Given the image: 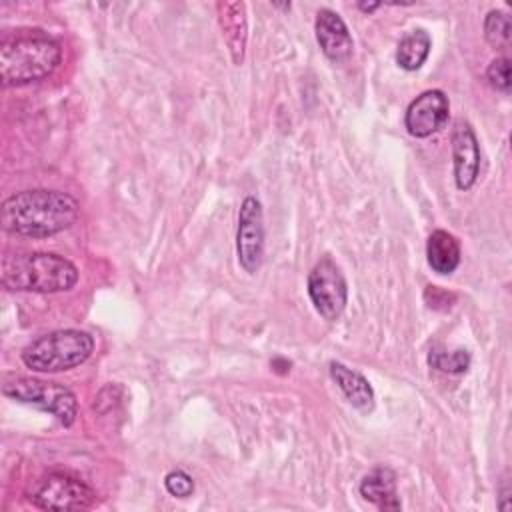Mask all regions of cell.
<instances>
[{"instance_id": "obj_14", "label": "cell", "mask_w": 512, "mask_h": 512, "mask_svg": "<svg viewBox=\"0 0 512 512\" xmlns=\"http://www.w3.org/2000/svg\"><path fill=\"white\" fill-rule=\"evenodd\" d=\"M360 496L372 504H376L380 510H400V498L396 494V472L386 466L372 468L362 480H360Z\"/></svg>"}, {"instance_id": "obj_15", "label": "cell", "mask_w": 512, "mask_h": 512, "mask_svg": "<svg viewBox=\"0 0 512 512\" xmlns=\"http://www.w3.org/2000/svg\"><path fill=\"white\" fill-rule=\"evenodd\" d=\"M460 242L446 230H434L426 240V260L436 274H452L460 264Z\"/></svg>"}, {"instance_id": "obj_8", "label": "cell", "mask_w": 512, "mask_h": 512, "mask_svg": "<svg viewBox=\"0 0 512 512\" xmlns=\"http://www.w3.org/2000/svg\"><path fill=\"white\" fill-rule=\"evenodd\" d=\"M236 254L240 266L254 274L264 260V214L256 196H246L238 210L236 228Z\"/></svg>"}, {"instance_id": "obj_22", "label": "cell", "mask_w": 512, "mask_h": 512, "mask_svg": "<svg viewBox=\"0 0 512 512\" xmlns=\"http://www.w3.org/2000/svg\"><path fill=\"white\" fill-rule=\"evenodd\" d=\"M382 4L380 2H372V4H366V2H358V8L362 10V12H374L376 8H380Z\"/></svg>"}, {"instance_id": "obj_6", "label": "cell", "mask_w": 512, "mask_h": 512, "mask_svg": "<svg viewBox=\"0 0 512 512\" xmlns=\"http://www.w3.org/2000/svg\"><path fill=\"white\" fill-rule=\"evenodd\" d=\"M26 498L40 510H84L96 502V492L68 472H50L34 482Z\"/></svg>"}, {"instance_id": "obj_2", "label": "cell", "mask_w": 512, "mask_h": 512, "mask_svg": "<svg viewBox=\"0 0 512 512\" xmlns=\"http://www.w3.org/2000/svg\"><path fill=\"white\" fill-rule=\"evenodd\" d=\"M62 60L60 44L42 30H26L0 40V80L4 88L26 86L50 76Z\"/></svg>"}, {"instance_id": "obj_19", "label": "cell", "mask_w": 512, "mask_h": 512, "mask_svg": "<svg viewBox=\"0 0 512 512\" xmlns=\"http://www.w3.org/2000/svg\"><path fill=\"white\" fill-rule=\"evenodd\" d=\"M486 80L494 90L508 94L510 92V60L506 56L494 58L486 68Z\"/></svg>"}, {"instance_id": "obj_17", "label": "cell", "mask_w": 512, "mask_h": 512, "mask_svg": "<svg viewBox=\"0 0 512 512\" xmlns=\"http://www.w3.org/2000/svg\"><path fill=\"white\" fill-rule=\"evenodd\" d=\"M428 364L434 370H440L446 374H464L470 368V352L464 348L446 350V348L434 346L428 354Z\"/></svg>"}, {"instance_id": "obj_4", "label": "cell", "mask_w": 512, "mask_h": 512, "mask_svg": "<svg viewBox=\"0 0 512 512\" xmlns=\"http://www.w3.org/2000/svg\"><path fill=\"white\" fill-rule=\"evenodd\" d=\"M94 352L92 334L76 328L52 330L22 350V362L32 372H64L84 364Z\"/></svg>"}, {"instance_id": "obj_7", "label": "cell", "mask_w": 512, "mask_h": 512, "mask_svg": "<svg viewBox=\"0 0 512 512\" xmlns=\"http://www.w3.org/2000/svg\"><path fill=\"white\" fill-rule=\"evenodd\" d=\"M308 296L324 320L334 322L342 316L348 304V284L330 256H322L310 270Z\"/></svg>"}, {"instance_id": "obj_16", "label": "cell", "mask_w": 512, "mask_h": 512, "mask_svg": "<svg viewBox=\"0 0 512 512\" xmlns=\"http://www.w3.org/2000/svg\"><path fill=\"white\" fill-rule=\"evenodd\" d=\"M430 48H432V38H430V34L426 30H422V28L410 30L398 42L396 62H398V66L402 70L414 72V70H418L426 62V58L430 54Z\"/></svg>"}, {"instance_id": "obj_3", "label": "cell", "mask_w": 512, "mask_h": 512, "mask_svg": "<svg viewBox=\"0 0 512 512\" xmlns=\"http://www.w3.org/2000/svg\"><path fill=\"white\" fill-rule=\"evenodd\" d=\"M78 282V268L54 252H14L0 264V284L14 292H66Z\"/></svg>"}, {"instance_id": "obj_10", "label": "cell", "mask_w": 512, "mask_h": 512, "mask_svg": "<svg viewBox=\"0 0 512 512\" xmlns=\"http://www.w3.org/2000/svg\"><path fill=\"white\" fill-rule=\"evenodd\" d=\"M454 182L458 190H470L480 172V146L472 126L466 120H456L450 132Z\"/></svg>"}, {"instance_id": "obj_5", "label": "cell", "mask_w": 512, "mask_h": 512, "mask_svg": "<svg viewBox=\"0 0 512 512\" xmlns=\"http://www.w3.org/2000/svg\"><path fill=\"white\" fill-rule=\"evenodd\" d=\"M2 394L16 402L32 404L50 412L66 428H70L76 420L78 400L76 394L64 384L30 376H12L2 384Z\"/></svg>"}, {"instance_id": "obj_21", "label": "cell", "mask_w": 512, "mask_h": 512, "mask_svg": "<svg viewBox=\"0 0 512 512\" xmlns=\"http://www.w3.org/2000/svg\"><path fill=\"white\" fill-rule=\"evenodd\" d=\"M424 298L428 302L430 308H440V304H444V310L452 306L454 302V294L438 288V286H426V292H424Z\"/></svg>"}, {"instance_id": "obj_11", "label": "cell", "mask_w": 512, "mask_h": 512, "mask_svg": "<svg viewBox=\"0 0 512 512\" xmlns=\"http://www.w3.org/2000/svg\"><path fill=\"white\" fill-rule=\"evenodd\" d=\"M314 32H316V40L318 46L322 48L324 56L332 62H344L352 56V36L350 30L346 26V22L342 20L340 14H336L330 8H320L316 14V22H314Z\"/></svg>"}, {"instance_id": "obj_20", "label": "cell", "mask_w": 512, "mask_h": 512, "mask_svg": "<svg viewBox=\"0 0 512 512\" xmlns=\"http://www.w3.org/2000/svg\"><path fill=\"white\" fill-rule=\"evenodd\" d=\"M164 486H166L168 494H172L176 498H188L194 492V480L184 470H170L164 476Z\"/></svg>"}, {"instance_id": "obj_1", "label": "cell", "mask_w": 512, "mask_h": 512, "mask_svg": "<svg viewBox=\"0 0 512 512\" xmlns=\"http://www.w3.org/2000/svg\"><path fill=\"white\" fill-rule=\"evenodd\" d=\"M80 214L78 200L62 190L34 188L8 196L2 202V228L26 238H48L68 230Z\"/></svg>"}, {"instance_id": "obj_9", "label": "cell", "mask_w": 512, "mask_h": 512, "mask_svg": "<svg viewBox=\"0 0 512 512\" xmlns=\"http://www.w3.org/2000/svg\"><path fill=\"white\" fill-rule=\"evenodd\" d=\"M448 114V96L442 90H426L408 104L404 112V128L414 138H428L446 126Z\"/></svg>"}, {"instance_id": "obj_13", "label": "cell", "mask_w": 512, "mask_h": 512, "mask_svg": "<svg viewBox=\"0 0 512 512\" xmlns=\"http://www.w3.org/2000/svg\"><path fill=\"white\" fill-rule=\"evenodd\" d=\"M330 378L336 382V386L342 390L346 400L360 412L368 414L374 410L376 398L370 382L356 370L344 366L342 362L332 360L330 362Z\"/></svg>"}, {"instance_id": "obj_12", "label": "cell", "mask_w": 512, "mask_h": 512, "mask_svg": "<svg viewBox=\"0 0 512 512\" xmlns=\"http://www.w3.org/2000/svg\"><path fill=\"white\" fill-rule=\"evenodd\" d=\"M218 22L222 28V36L228 44L234 64H242L246 38H248V20L246 6L242 2H218Z\"/></svg>"}, {"instance_id": "obj_18", "label": "cell", "mask_w": 512, "mask_h": 512, "mask_svg": "<svg viewBox=\"0 0 512 512\" xmlns=\"http://www.w3.org/2000/svg\"><path fill=\"white\" fill-rule=\"evenodd\" d=\"M512 24L510 16L502 10H490L484 18V38L496 50H506L510 46Z\"/></svg>"}]
</instances>
